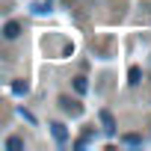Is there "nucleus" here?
Returning a JSON list of instances; mask_svg holds the SVG:
<instances>
[{
  "label": "nucleus",
  "instance_id": "1",
  "mask_svg": "<svg viewBox=\"0 0 151 151\" xmlns=\"http://www.w3.org/2000/svg\"><path fill=\"white\" fill-rule=\"evenodd\" d=\"M18 33H21V24H18V21H9V24H3V36H6V39H15Z\"/></svg>",
  "mask_w": 151,
  "mask_h": 151
},
{
  "label": "nucleus",
  "instance_id": "2",
  "mask_svg": "<svg viewBox=\"0 0 151 151\" xmlns=\"http://www.w3.org/2000/svg\"><path fill=\"white\" fill-rule=\"evenodd\" d=\"M101 122H104V130H107V133H116V119H113L107 110H101Z\"/></svg>",
  "mask_w": 151,
  "mask_h": 151
},
{
  "label": "nucleus",
  "instance_id": "3",
  "mask_svg": "<svg viewBox=\"0 0 151 151\" xmlns=\"http://www.w3.org/2000/svg\"><path fill=\"white\" fill-rule=\"evenodd\" d=\"M50 133H53V139H59V142H65V136H68L62 124H53V130H50Z\"/></svg>",
  "mask_w": 151,
  "mask_h": 151
},
{
  "label": "nucleus",
  "instance_id": "4",
  "mask_svg": "<svg viewBox=\"0 0 151 151\" xmlns=\"http://www.w3.org/2000/svg\"><path fill=\"white\" fill-rule=\"evenodd\" d=\"M127 77H130V83H139V77H142V71H139V68L133 65V68L127 71Z\"/></svg>",
  "mask_w": 151,
  "mask_h": 151
},
{
  "label": "nucleus",
  "instance_id": "5",
  "mask_svg": "<svg viewBox=\"0 0 151 151\" xmlns=\"http://www.w3.org/2000/svg\"><path fill=\"white\" fill-rule=\"evenodd\" d=\"M74 92H86V77H74Z\"/></svg>",
  "mask_w": 151,
  "mask_h": 151
},
{
  "label": "nucleus",
  "instance_id": "6",
  "mask_svg": "<svg viewBox=\"0 0 151 151\" xmlns=\"http://www.w3.org/2000/svg\"><path fill=\"white\" fill-rule=\"evenodd\" d=\"M12 92H15V95H24V92H27V83H24V80L12 83Z\"/></svg>",
  "mask_w": 151,
  "mask_h": 151
},
{
  "label": "nucleus",
  "instance_id": "7",
  "mask_svg": "<svg viewBox=\"0 0 151 151\" xmlns=\"http://www.w3.org/2000/svg\"><path fill=\"white\" fill-rule=\"evenodd\" d=\"M6 145H9V148H15V151H18V148H24L21 136H9V142H6Z\"/></svg>",
  "mask_w": 151,
  "mask_h": 151
},
{
  "label": "nucleus",
  "instance_id": "8",
  "mask_svg": "<svg viewBox=\"0 0 151 151\" xmlns=\"http://www.w3.org/2000/svg\"><path fill=\"white\" fill-rule=\"evenodd\" d=\"M124 142H127V145H139V136H136V133H127Z\"/></svg>",
  "mask_w": 151,
  "mask_h": 151
}]
</instances>
